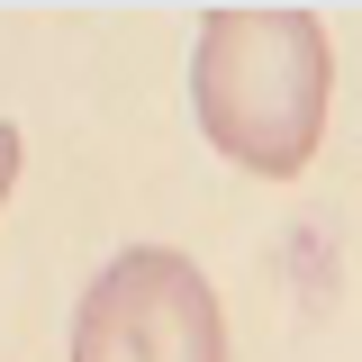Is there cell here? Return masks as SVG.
I'll return each instance as SVG.
<instances>
[{
	"mask_svg": "<svg viewBox=\"0 0 362 362\" xmlns=\"http://www.w3.org/2000/svg\"><path fill=\"white\" fill-rule=\"evenodd\" d=\"M9 181H18V127L0 118V209H9Z\"/></svg>",
	"mask_w": 362,
	"mask_h": 362,
	"instance_id": "3957f363",
	"label": "cell"
},
{
	"mask_svg": "<svg viewBox=\"0 0 362 362\" xmlns=\"http://www.w3.org/2000/svg\"><path fill=\"white\" fill-rule=\"evenodd\" d=\"M199 136L254 181H299L326 145L335 45L308 0H199L190 37Z\"/></svg>",
	"mask_w": 362,
	"mask_h": 362,
	"instance_id": "6da1fadb",
	"label": "cell"
},
{
	"mask_svg": "<svg viewBox=\"0 0 362 362\" xmlns=\"http://www.w3.org/2000/svg\"><path fill=\"white\" fill-rule=\"evenodd\" d=\"M73 362H226V308L173 245H127L82 281Z\"/></svg>",
	"mask_w": 362,
	"mask_h": 362,
	"instance_id": "7a4b0ae2",
	"label": "cell"
}]
</instances>
